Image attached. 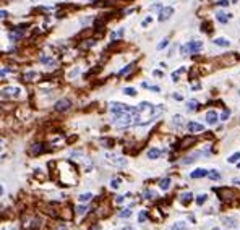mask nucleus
<instances>
[{"label": "nucleus", "mask_w": 240, "mask_h": 230, "mask_svg": "<svg viewBox=\"0 0 240 230\" xmlns=\"http://www.w3.org/2000/svg\"><path fill=\"white\" fill-rule=\"evenodd\" d=\"M201 49H203V42H201V41H190L188 44H185V45H182V47H180V54H182V55L198 54Z\"/></svg>", "instance_id": "f257e3e1"}, {"label": "nucleus", "mask_w": 240, "mask_h": 230, "mask_svg": "<svg viewBox=\"0 0 240 230\" xmlns=\"http://www.w3.org/2000/svg\"><path fill=\"white\" fill-rule=\"evenodd\" d=\"M70 107H71L70 99H60V100H57V102H55L54 110H55V112H67Z\"/></svg>", "instance_id": "f03ea898"}, {"label": "nucleus", "mask_w": 240, "mask_h": 230, "mask_svg": "<svg viewBox=\"0 0 240 230\" xmlns=\"http://www.w3.org/2000/svg\"><path fill=\"white\" fill-rule=\"evenodd\" d=\"M188 131H190L191 135H196V133H203L205 131V126L201 125V123H196V122H190L188 125H187Z\"/></svg>", "instance_id": "7ed1b4c3"}, {"label": "nucleus", "mask_w": 240, "mask_h": 230, "mask_svg": "<svg viewBox=\"0 0 240 230\" xmlns=\"http://www.w3.org/2000/svg\"><path fill=\"white\" fill-rule=\"evenodd\" d=\"M172 13H174V8H172V7H164V8L159 11V16H157V20H159V21L169 20L170 16H172Z\"/></svg>", "instance_id": "20e7f679"}, {"label": "nucleus", "mask_w": 240, "mask_h": 230, "mask_svg": "<svg viewBox=\"0 0 240 230\" xmlns=\"http://www.w3.org/2000/svg\"><path fill=\"white\" fill-rule=\"evenodd\" d=\"M39 62L41 63H44L45 66H49V68H55V66H57L55 58H52L50 55H42V57H39Z\"/></svg>", "instance_id": "39448f33"}, {"label": "nucleus", "mask_w": 240, "mask_h": 230, "mask_svg": "<svg viewBox=\"0 0 240 230\" xmlns=\"http://www.w3.org/2000/svg\"><path fill=\"white\" fill-rule=\"evenodd\" d=\"M41 227V219L39 217H34L31 219L29 222H25V229L26 230H37Z\"/></svg>", "instance_id": "423d86ee"}, {"label": "nucleus", "mask_w": 240, "mask_h": 230, "mask_svg": "<svg viewBox=\"0 0 240 230\" xmlns=\"http://www.w3.org/2000/svg\"><path fill=\"white\" fill-rule=\"evenodd\" d=\"M219 120V115L216 110H208V114H206V122L209 123V125H216Z\"/></svg>", "instance_id": "0eeeda50"}, {"label": "nucleus", "mask_w": 240, "mask_h": 230, "mask_svg": "<svg viewBox=\"0 0 240 230\" xmlns=\"http://www.w3.org/2000/svg\"><path fill=\"white\" fill-rule=\"evenodd\" d=\"M23 36H25V31H23V26H20L16 31H11L10 33V39L13 41V42H16V41L23 39Z\"/></svg>", "instance_id": "6e6552de"}, {"label": "nucleus", "mask_w": 240, "mask_h": 230, "mask_svg": "<svg viewBox=\"0 0 240 230\" xmlns=\"http://www.w3.org/2000/svg\"><path fill=\"white\" fill-rule=\"evenodd\" d=\"M37 80H41V75L37 71H26L25 73V81H28V83H33Z\"/></svg>", "instance_id": "1a4fd4ad"}, {"label": "nucleus", "mask_w": 240, "mask_h": 230, "mask_svg": "<svg viewBox=\"0 0 240 230\" xmlns=\"http://www.w3.org/2000/svg\"><path fill=\"white\" fill-rule=\"evenodd\" d=\"M206 175H208V170L206 169H196L190 173L191 178H203V177H206Z\"/></svg>", "instance_id": "9d476101"}, {"label": "nucleus", "mask_w": 240, "mask_h": 230, "mask_svg": "<svg viewBox=\"0 0 240 230\" xmlns=\"http://www.w3.org/2000/svg\"><path fill=\"white\" fill-rule=\"evenodd\" d=\"M237 60H239V57H237L235 54H230L229 57H227V55H224V57L221 58V62H224L225 65H232V63H235Z\"/></svg>", "instance_id": "9b49d317"}, {"label": "nucleus", "mask_w": 240, "mask_h": 230, "mask_svg": "<svg viewBox=\"0 0 240 230\" xmlns=\"http://www.w3.org/2000/svg\"><path fill=\"white\" fill-rule=\"evenodd\" d=\"M41 152H44V144H33L29 149V154L31 156H36V154H41Z\"/></svg>", "instance_id": "f8f14e48"}, {"label": "nucleus", "mask_w": 240, "mask_h": 230, "mask_svg": "<svg viewBox=\"0 0 240 230\" xmlns=\"http://www.w3.org/2000/svg\"><path fill=\"white\" fill-rule=\"evenodd\" d=\"M193 143H196V138H195V136H188V138H185V140L180 143V148H182V149H185V148L191 146Z\"/></svg>", "instance_id": "ddd939ff"}, {"label": "nucleus", "mask_w": 240, "mask_h": 230, "mask_svg": "<svg viewBox=\"0 0 240 230\" xmlns=\"http://www.w3.org/2000/svg\"><path fill=\"white\" fill-rule=\"evenodd\" d=\"M213 42H214L216 45H219V47H229L230 45V41H227L225 37H216Z\"/></svg>", "instance_id": "4468645a"}, {"label": "nucleus", "mask_w": 240, "mask_h": 230, "mask_svg": "<svg viewBox=\"0 0 240 230\" xmlns=\"http://www.w3.org/2000/svg\"><path fill=\"white\" fill-rule=\"evenodd\" d=\"M216 18H217V21H221V23H227V21L230 20V15L229 13H224V11H217V13H216Z\"/></svg>", "instance_id": "2eb2a0df"}, {"label": "nucleus", "mask_w": 240, "mask_h": 230, "mask_svg": "<svg viewBox=\"0 0 240 230\" xmlns=\"http://www.w3.org/2000/svg\"><path fill=\"white\" fill-rule=\"evenodd\" d=\"M161 156V149H157V148H151L149 151H148V157L149 159H157Z\"/></svg>", "instance_id": "dca6fc26"}, {"label": "nucleus", "mask_w": 240, "mask_h": 230, "mask_svg": "<svg viewBox=\"0 0 240 230\" xmlns=\"http://www.w3.org/2000/svg\"><path fill=\"white\" fill-rule=\"evenodd\" d=\"M191 199H193V195H191L190 191H188V193H183V195L180 196V201H182V204H188Z\"/></svg>", "instance_id": "f3484780"}, {"label": "nucleus", "mask_w": 240, "mask_h": 230, "mask_svg": "<svg viewBox=\"0 0 240 230\" xmlns=\"http://www.w3.org/2000/svg\"><path fill=\"white\" fill-rule=\"evenodd\" d=\"M159 186L162 191H167L170 188V178H162V180L159 181Z\"/></svg>", "instance_id": "a211bd4d"}, {"label": "nucleus", "mask_w": 240, "mask_h": 230, "mask_svg": "<svg viewBox=\"0 0 240 230\" xmlns=\"http://www.w3.org/2000/svg\"><path fill=\"white\" fill-rule=\"evenodd\" d=\"M188 229V225L185 224V222H182V220H180V222H175L174 225H172V230H187Z\"/></svg>", "instance_id": "6ab92c4d"}, {"label": "nucleus", "mask_w": 240, "mask_h": 230, "mask_svg": "<svg viewBox=\"0 0 240 230\" xmlns=\"http://www.w3.org/2000/svg\"><path fill=\"white\" fill-rule=\"evenodd\" d=\"M78 199H80L81 203H88V201L93 199V193H83V195L78 196Z\"/></svg>", "instance_id": "aec40b11"}, {"label": "nucleus", "mask_w": 240, "mask_h": 230, "mask_svg": "<svg viewBox=\"0 0 240 230\" xmlns=\"http://www.w3.org/2000/svg\"><path fill=\"white\" fill-rule=\"evenodd\" d=\"M183 71H185V66H182V68H179L177 71H174V73H172V81H175V83H177V81H179V78H180V75H182Z\"/></svg>", "instance_id": "412c9836"}, {"label": "nucleus", "mask_w": 240, "mask_h": 230, "mask_svg": "<svg viewBox=\"0 0 240 230\" xmlns=\"http://www.w3.org/2000/svg\"><path fill=\"white\" fill-rule=\"evenodd\" d=\"M198 156H200V152H195V154L188 156L187 159H183V160H182V164H191L193 160H196V159H198Z\"/></svg>", "instance_id": "4be33fe9"}, {"label": "nucleus", "mask_w": 240, "mask_h": 230, "mask_svg": "<svg viewBox=\"0 0 240 230\" xmlns=\"http://www.w3.org/2000/svg\"><path fill=\"white\" fill-rule=\"evenodd\" d=\"M18 91H20V88H5V89H2V94L10 96V94H13V92H18Z\"/></svg>", "instance_id": "5701e85b"}, {"label": "nucleus", "mask_w": 240, "mask_h": 230, "mask_svg": "<svg viewBox=\"0 0 240 230\" xmlns=\"http://www.w3.org/2000/svg\"><path fill=\"white\" fill-rule=\"evenodd\" d=\"M239 160H240V152H234V154L227 159V162H229V164H235V162H239Z\"/></svg>", "instance_id": "b1692460"}, {"label": "nucleus", "mask_w": 240, "mask_h": 230, "mask_svg": "<svg viewBox=\"0 0 240 230\" xmlns=\"http://www.w3.org/2000/svg\"><path fill=\"white\" fill-rule=\"evenodd\" d=\"M94 44H96L94 39H86V42H83V44H81V49H83V50H85V49H89V47H93Z\"/></svg>", "instance_id": "393cba45"}, {"label": "nucleus", "mask_w": 240, "mask_h": 230, "mask_svg": "<svg viewBox=\"0 0 240 230\" xmlns=\"http://www.w3.org/2000/svg\"><path fill=\"white\" fill-rule=\"evenodd\" d=\"M187 109L190 110V112H193V110H196L198 109V102H196V100H188V104H187Z\"/></svg>", "instance_id": "a878e982"}, {"label": "nucleus", "mask_w": 240, "mask_h": 230, "mask_svg": "<svg viewBox=\"0 0 240 230\" xmlns=\"http://www.w3.org/2000/svg\"><path fill=\"white\" fill-rule=\"evenodd\" d=\"M93 34V28H88V29H85L83 33H80L78 34V39H85V37H88V36Z\"/></svg>", "instance_id": "bb28decb"}, {"label": "nucleus", "mask_w": 240, "mask_h": 230, "mask_svg": "<svg viewBox=\"0 0 240 230\" xmlns=\"http://www.w3.org/2000/svg\"><path fill=\"white\" fill-rule=\"evenodd\" d=\"M172 123H174L175 126H182V123H183V117H182V115H175L174 120H172Z\"/></svg>", "instance_id": "cd10ccee"}, {"label": "nucleus", "mask_w": 240, "mask_h": 230, "mask_svg": "<svg viewBox=\"0 0 240 230\" xmlns=\"http://www.w3.org/2000/svg\"><path fill=\"white\" fill-rule=\"evenodd\" d=\"M208 177L213 178V180H219V178H221L219 172H216V170H208Z\"/></svg>", "instance_id": "c85d7f7f"}, {"label": "nucleus", "mask_w": 240, "mask_h": 230, "mask_svg": "<svg viewBox=\"0 0 240 230\" xmlns=\"http://www.w3.org/2000/svg\"><path fill=\"white\" fill-rule=\"evenodd\" d=\"M120 178H112V180H110V186H112V188H114V190H117V188H119L120 186Z\"/></svg>", "instance_id": "c756f323"}, {"label": "nucleus", "mask_w": 240, "mask_h": 230, "mask_svg": "<svg viewBox=\"0 0 240 230\" xmlns=\"http://www.w3.org/2000/svg\"><path fill=\"white\" fill-rule=\"evenodd\" d=\"M206 199H208V196H206V195H200L198 198H196V204H198V206H201Z\"/></svg>", "instance_id": "7c9ffc66"}, {"label": "nucleus", "mask_w": 240, "mask_h": 230, "mask_svg": "<svg viewBox=\"0 0 240 230\" xmlns=\"http://www.w3.org/2000/svg\"><path fill=\"white\" fill-rule=\"evenodd\" d=\"M86 211H88V207H86V206H78V207H76V214H78V215H83Z\"/></svg>", "instance_id": "2f4dec72"}, {"label": "nucleus", "mask_w": 240, "mask_h": 230, "mask_svg": "<svg viewBox=\"0 0 240 230\" xmlns=\"http://www.w3.org/2000/svg\"><path fill=\"white\" fill-rule=\"evenodd\" d=\"M123 92H125L127 96H136V89H133V88H125Z\"/></svg>", "instance_id": "473e14b6"}, {"label": "nucleus", "mask_w": 240, "mask_h": 230, "mask_svg": "<svg viewBox=\"0 0 240 230\" xmlns=\"http://www.w3.org/2000/svg\"><path fill=\"white\" fill-rule=\"evenodd\" d=\"M130 215H131V209H125L122 212H119V217H130Z\"/></svg>", "instance_id": "72a5a7b5"}, {"label": "nucleus", "mask_w": 240, "mask_h": 230, "mask_svg": "<svg viewBox=\"0 0 240 230\" xmlns=\"http://www.w3.org/2000/svg\"><path fill=\"white\" fill-rule=\"evenodd\" d=\"M154 196H156V193H154V191H151V190H148V191L145 193V198H146V199H153Z\"/></svg>", "instance_id": "f704fd0d"}, {"label": "nucleus", "mask_w": 240, "mask_h": 230, "mask_svg": "<svg viewBox=\"0 0 240 230\" xmlns=\"http://www.w3.org/2000/svg\"><path fill=\"white\" fill-rule=\"evenodd\" d=\"M167 44H169V39H162V42H159L157 44V49H164V47H167Z\"/></svg>", "instance_id": "c9c22d12"}, {"label": "nucleus", "mask_w": 240, "mask_h": 230, "mask_svg": "<svg viewBox=\"0 0 240 230\" xmlns=\"http://www.w3.org/2000/svg\"><path fill=\"white\" fill-rule=\"evenodd\" d=\"M201 29L205 31V33H211V23H203V28Z\"/></svg>", "instance_id": "e433bc0d"}, {"label": "nucleus", "mask_w": 240, "mask_h": 230, "mask_svg": "<svg viewBox=\"0 0 240 230\" xmlns=\"http://www.w3.org/2000/svg\"><path fill=\"white\" fill-rule=\"evenodd\" d=\"M151 21H153V18H151V16H146L145 20H143V23H141V26L145 28V26H148V25H149Z\"/></svg>", "instance_id": "4c0bfd02"}, {"label": "nucleus", "mask_w": 240, "mask_h": 230, "mask_svg": "<svg viewBox=\"0 0 240 230\" xmlns=\"http://www.w3.org/2000/svg\"><path fill=\"white\" fill-rule=\"evenodd\" d=\"M138 220H140L141 224L146 220V212H145V211H141V212H140V215H138Z\"/></svg>", "instance_id": "58836bf2"}, {"label": "nucleus", "mask_w": 240, "mask_h": 230, "mask_svg": "<svg viewBox=\"0 0 240 230\" xmlns=\"http://www.w3.org/2000/svg\"><path fill=\"white\" fill-rule=\"evenodd\" d=\"M102 143H104L105 148H112V146H114V141L112 140H102Z\"/></svg>", "instance_id": "ea45409f"}, {"label": "nucleus", "mask_w": 240, "mask_h": 230, "mask_svg": "<svg viewBox=\"0 0 240 230\" xmlns=\"http://www.w3.org/2000/svg\"><path fill=\"white\" fill-rule=\"evenodd\" d=\"M11 68H3V70H0V76H5V75H8V73H11Z\"/></svg>", "instance_id": "a19ab883"}, {"label": "nucleus", "mask_w": 240, "mask_h": 230, "mask_svg": "<svg viewBox=\"0 0 240 230\" xmlns=\"http://www.w3.org/2000/svg\"><path fill=\"white\" fill-rule=\"evenodd\" d=\"M229 115H230L229 110H224V114H222V117H221V120H227V118H229Z\"/></svg>", "instance_id": "79ce46f5"}, {"label": "nucleus", "mask_w": 240, "mask_h": 230, "mask_svg": "<svg viewBox=\"0 0 240 230\" xmlns=\"http://www.w3.org/2000/svg\"><path fill=\"white\" fill-rule=\"evenodd\" d=\"M78 73H80V68L76 66V68H75V70H73V71H71V73H70V75H68V76H70V78H73V76H76V75H78Z\"/></svg>", "instance_id": "37998d69"}, {"label": "nucleus", "mask_w": 240, "mask_h": 230, "mask_svg": "<svg viewBox=\"0 0 240 230\" xmlns=\"http://www.w3.org/2000/svg\"><path fill=\"white\" fill-rule=\"evenodd\" d=\"M7 16H8V13L5 10H0V20H5Z\"/></svg>", "instance_id": "c03bdc74"}, {"label": "nucleus", "mask_w": 240, "mask_h": 230, "mask_svg": "<svg viewBox=\"0 0 240 230\" xmlns=\"http://www.w3.org/2000/svg\"><path fill=\"white\" fill-rule=\"evenodd\" d=\"M131 66H133V65H128V66H127V68H123V70L120 71V75H125V73H128V71L131 70Z\"/></svg>", "instance_id": "a18cd8bd"}, {"label": "nucleus", "mask_w": 240, "mask_h": 230, "mask_svg": "<svg viewBox=\"0 0 240 230\" xmlns=\"http://www.w3.org/2000/svg\"><path fill=\"white\" fill-rule=\"evenodd\" d=\"M123 199H125V196H119V198H115V203L120 204V203H123Z\"/></svg>", "instance_id": "49530a36"}, {"label": "nucleus", "mask_w": 240, "mask_h": 230, "mask_svg": "<svg viewBox=\"0 0 240 230\" xmlns=\"http://www.w3.org/2000/svg\"><path fill=\"white\" fill-rule=\"evenodd\" d=\"M217 5H222V7H225V5H229V2H227V0H221V2H217Z\"/></svg>", "instance_id": "de8ad7c7"}, {"label": "nucleus", "mask_w": 240, "mask_h": 230, "mask_svg": "<svg viewBox=\"0 0 240 230\" xmlns=\"http://www.w3.org/2000/svg\"><path fill=\"white\" fill-rule=\"evenodd\" d=\"M174 97H175L177 100H182V99H183V97H182V94H174Z\"/></svg>", "instance_id": "09e8293b"}, {"label": "nucleus", "mask_w": 240, "mask_h": 230, "mask_svg": "<svg viewBox=\"0 0 240 230\" xmlns=\"http://www.w3.org/2000/svg\"><path fill=\"white\" fill-rule=\"evenodd\" d=\"M75 140H76V136H70V138H68V143H73Z\"/></svg>", "instance_id": "8fccbe9b"}, {"label": "nucleus", "mask_w": 240, "mask_h": 230, "mask_svg": "<svg viewBox=\"0 0 240 230\" xmlns=\"http://www.w3.org/2000/svg\"><path fill=\"white\" fill-rule=\"evenodd\" d=\"M234 183H237V185H240V178H234Z\"/></svg>", "instance_id": "3c124183"}, {"label": "nucleus", "mask_w": 240, "mask_h": 230, "mask_svg": "<svg viewBox=\"0 0 240 230\" xmlns=\"http://www.w3.org/2000/svg\"><path fill=\"white\" fill-rule=\"evenodd\" d=\"M2 195H3V186L0 185V196H2Z\"/></svg>", "instance_id": "603ef678"}, {"label": "nucleus", "mask_w": 240, "mask_h": 230, "mask_svg": "<svg viewBox=\"0 0 240 230\" xmlns=\"http://www.w3.org/2000/svg\"><path fill=\"white\" fill-rule=\"evenodd\" d=\"M122 230H133V229H131V227H123Z\"/></svg>", "instance_id": "864d4df0"}, {"label": "nucleus", "mask_w": 240, "mask_h": 230, "mask_svg": "<svg viewBox=\"0 0 240 230\" xmlns=\"http://www.w3.org/2000/svg\"><path fill=\"white\" fill-rule=\"evenodd\" d=\"M239 94H240V91H239Z\"/></svg>", "instance_id": "5fc2aeb1"}, {"label": "nucleus", "mask_w": 240, "mask_h": 230, "mask_svg": "<svg viewBox=\"0 0 240 230\" xmlns=\"http://www.w3.org/2000/svg\"><path fill=\"white\" fill-rule=\"evenodd\" d=\"M33 2H34V0H33Z\"/></svg>", "instance_id": "6e6d98bb"}]
</instances>
